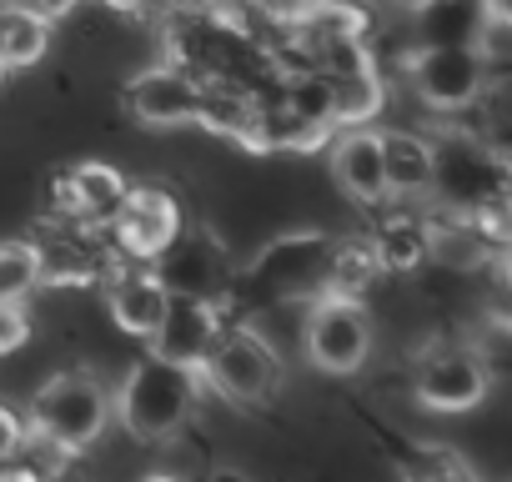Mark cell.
Listing matches in <instances>:
<instances>
[{"label": "cell", "instance_id": "6da1fadb", "mask_svg": "<svg viewBox=\"0 0 512 482\" xmlns=\"http://www.w3.org/2000/svg\"><path fill=\"white\" fill-rule=\"evenodd\" d=\"M196 402H201L196 367H181V362H166V357L146 352L126 372V387L116 397V417H121V427L131 437L166 442L196 417Z\"/></svg>", "mask_w": 512, "mask_h": 482}, {"label": "cell", "instance_id": "7a4b0ae2", "mask_svg": "<svg viewBox=\"0 0 512 482\" xmlns=\"http://www.w3.org/2000/svg\"><path fill=\"white\" fill-rule=\"evenodd\" d=\"M427 191L437 196L442 216H477L507 201V156L472 131H447L432 141V176Z\"/></svg>", "mask_w": 512, "mask_h": 482}, {"label": "cell", "instance_id": "3957f363", "mask_svg": "<svg viewBox=\"0 0 512 482\" xmlns=\"http://www.w3.org/2000/svg\"><path fill=\"white\" fill-rule=\"evenodd\" d=\"M196 377L226 402H262L282 387V357L272 352V342L262 332H251L241 322H231V327L221 322L211 347L196 362Z\"/></svg>", "mask_w": 512, "mask_h": 482}, {"label": "cell", "instance_id": "277c9868", "mask_svg": "<svg viewBox=\"0 0 512 482\" xmlns=\"http://www.w3.org/2000/svg\"><path fill=\"white\" fill-rule=\"evenodd\" d=\"M111 422V397L91 372H56L31 397V432L56 442L66 457L86 452Z\"/></svg>", "mask_w": 512, "mask_h": 482}, {"label": "cell", "instance_id": "5b68a950", "mask_svg": "<svg viewBox=\"0 0 512 482\" xmlns=\"http://www.w3.org/2000/svg\"><path fill=\"white\" fill-rule=\"evenodd\" d=\"M302 352L312 357V367H322L332 377L362 372L372 357V317H367L362 297H327L322 292L307 312Z\"/></svg>", "mask_w": 512, "mask_h": 482}, {"label": "cell", "instance_id": "8992f818", "mask_svg": "<svg viewBox=\"0 0 512 482\" xmlns=\"http://www.w3.org/2000/svg\"><path fill=\"white\" fill-rule=\"evenodd\" d=\"M492 387V367L477 347L447 342V347H427L412 367V397L427 412H472Z\"/></svg>", "mask_w": 512, "mask_h": 482}, {"label": "cell", "instance_id": "52a82bcc", "mask_svg": "<svg viewBox=\"0 0 512 482\" xmlns=\"http://www.w3.org/2000/svg\"><path fill=\"white\" fill-rule=\"evenodd\" d=\"M407 86L437 111H462L492 86V66L477 46H412Z\"/></svg>", "mask_w": 512, "mask_h": 482}, {"label": "cell", "instance_id": "ba28073f", "mask_svg": "<svg viewBox=\"0 0 512 482\" xmlns=\"http://www.w3.org/2000/svg\"><path fill=\"white\" fill-rule=\"evenodd\" d=\"M181 201L166 186H131L116 206V216L106 221V231L116 236V252L126 262H156L176 231H181Z\"/></svg>", "mask_w": 512, "mask_h": 482}, {"label": "cell", "instance_id": "9c48e42d", "mask_svg": "<svg viewBox=\"0 0 512 482\" xmlns=\"http://www.w3.org/2000/svg\"><path fill=\"white\" fill-rule=\"evenodd\" d=\"M201 86L206 76L186 71V66H151L131 81L126 91V106L141 126H156V131H171V126H191L201 116Z\"/></svg>", "mask_w": 512, "mask_h": 482}, {"label": "cell", "instance_id": "30bf717a", "mask_svg": "<svg viewBox=\"0 0 512 482\" xmlns=\"http://www.w3.org/2000/svg\"><path fill=\"white\" fill-rule=\"evenodd\" d=\"M131 191V181L106 166V161H81L71 171H61L51 181V206L61 221H76V226H91V231H106V221L116 216L121 196Z\"/></svg>", "mask_w": 512, "mask_h": 482}, {"label": "cell", "instance_id": "8fae6325", "mask_svg": "<svg viewBox=\"0 0 512 482\" xmlns=\"http://www.w3.org/2000/svg\"><path fill=\"white\" fill-rule=\"evenodd\" d=\"M161 272V282L171 292H186V297H201V302H221L231 292V267H226V252L206 231H176V241L151 262Z\"/></svg>", "mask_w": 512, "mask_h": 482}, {"label": "cell", "instance_id": "7c38bea8", "mask_svg": "<svg viewBox=\"0 0 512 482\" xmlns=\"http://www.w3.org/2000/svg\"><path fill=\"white\" fill-rule=\"evenodd\" d=\"M327 272V236H287L256 257L251 282L267 297H322Z\"/></svg>", "mask_w": 512, "mask_h": 482}, {"label": "cell", "instance_id": "4fadbf2b", "mask_svg": "<svg viewBox=\"0 0 512 482\" xmlns=\"http://www.w3.org/2000/svg\"><path fill=\"white\" fill-rule=\"evenodd\" d=\"M216 327H221L216 302H201V297L171 292V302H166V312H161V322H156V332H151L146 342H151V352H156V357L181 362V367H196V362H201V352L211 347Z\"/></svg>", "mask_w": 512, "mask_h": 482}, {"label": "cell", "instance_id": "5bb4252c", "mask_svg": "<svg viewBox=\"0 0 512 482\" xmlns=\"http://www.w3.org/2000/svg\"><path fill=\"white\" fill-rule=\"evenodd\" d=\"M106 302H111V322L126 337H151L161 312H166V302H171V287L161 282V272L151 262H131L126 272L111 277Z\"/></svg>", "mask_w": 512, "mask_h": 482}, {"label": "cell", "instance_id": "9a60e30c", "mask_svg": "<svg viewBox=\"0 0 512 482\" xmlns=\"http://www.w3.org/2000/svg\"><path fill=\"white\" fill-rule=\"evenodd\" d=\"M332 176L337 186L362 201V206H377L387 196V176H382V131H367V126H342L337 141H332Z\"/></svg>", "mask_w": 512, "mask_h": 482}, {"label": "cell", "instance_id": "2e32d148", "mask_svg": "<svg viewBox=\"0 0 512 482\" xmlns=\"http://www.w3.org/2000/svg\"><path fill=\"white\" fill-rule=\"evenodd\" d=\"M482 16V0H412L417 46H472Z\"/></svg>", "mask_w": 512, "mask_h": 482}, {"label": "cell", "instance_id": "e0dca14e", "mask_svg": "<svg viewBox=\"0 0 512 482\" xmlns=\"http://www.w3.org/2000/svg\"><path fill=\"white\" fill-rule=\"evenodd\" d=\"M382 176H387V196H427L432 141L417 131H382Z\"/></svg>", "mask_w": 512, "mask_h": 482}, {"label": "cell", "instance_id": "ac0fdd59", "mask_svg": "<svg viewBox=\"0 0 512 482\" xmlns=\"http://www.w3.org/2000/svg\"><path fill=\"white\" fill-rule=\"evenodd\" d=\"M427 257L452 267V272H477L487 257H497V247L472 216H442L437 226L427 221Z\"/></svg>", "mask_w": 512, "mask_h": 482}, {"label": "cell", "instance_id": "d6986e66", "mask_svg": "<svg viewBox=\"0 0 512 482\" xmlns=\"http://www.w3.org/2000/svg\"><path fill=\"white\" fill-rule=\"evenodd\" d=\"M377 277H382V262H377L367 236L327 241V272H322V292L327 297H367V287Z\"/></svg>", "mask_w": 512, "mask_h": 482}, {"label": "cell", "instance_id": "ffe728a7", "mask_svg": "<svg viewBox=\"0 0 512 482\" xmlns=\"http://www.w3.org/2000/svg\"><path fill=\"white\" fill-rule=\"evenodd\" d=\"M367 241H372V252H377L382 272H417V267L427 262V221L412 216V211L387 216Z\"/></svg>", "mask_w": 512, "mask_h": 482}, {"label": "cell", "instance_id": "44dd1931", "mask_svg": "<svg viewBox=\"0 0 512 482\" xmlns=\"http://www.w3.org/2000/svg\"><path fill=\"white\" fill-rule=\"evenodd\" d=\"M51 51V21L21 11V6H0V61H6V71H26L36 66L41 56Z\"/></svg>", "mask_w": 512, "mask_h": 482}, {"label": "cell", "instance_id": "7402d4cb", "mask_svg": "<svg viewBox=\"0 0 512 482\" xmlns=\"http://www.w3.org/2000/svg\"><path fill=\"white\" fill-rule=\"evenodd\" d=\"M387 101V86L372 71H352V76H332V126H367Z\"/></svg>", "mask_w": 512, "mask_h": 482}, {"label": "cell", "instance_id": "603a6c76", "mask_svg": "<svg viewBox=\"0 0 512 482\" xmlns=\"http://www.w3.org/2000/svg\"><path fill=\"white\" fill-rule=\"evenodd\" d=\"M41 287L36 241H0V302H26Z\"/></svg>", "mask_w": 512, "mask_h": 482}, {"label": "cell", "instance_id": "cb8c5ba5", "mask_svg": "<svg viewBox=\"0 0 512 482\" xmlns=\"http://www.w3.org/2000/svg\"><path fill=\"white\" fill-rule=\"evenodd\" d=\"M31 337V317L21 302H0V357H11L16 347H26Z\"/></svg>", "mask_w": 512, "mask_h": 482}, {"label": "cell", "instance_id": "d4e9b609", "mask_svg": "<svg viewBox=\"0 0 512 482\" xmlns=\"http://www.w3.org/2000/svg\"><path fill=\"white\" fill-rule=\"evenodd\" d=\"M312 6H317V0H251V11H262L267 21H282V26L302 21Z\"/></svg>", "mask_w": 512, "mask_h": 482}, {"label": "cell", "instance_id": "484cf974", "mask_svg": "<svg viewBox=\"0 0 512 482\" xmlns=\"http://www.w3.org/2000/svg\"><path fill=\"white\" fill-rule=\"evenodd\" d=\"M11 6H21V11H31V16H41V21H61V16H71L81 0H11Z\"/></svg>", "mask_w": 512, "mask_h": 482}, {"label": "cell", "instance_id": "4316f807", "mask_svg": "<svg viewBox=\"0 0 512 482\" xmlns=\"http://www.w3.org/2000/svg\"><path fill=\"white\" fill-rule=\"evenodd\" d=\"M21 437H26V422H21L11 407H0V462L21 447Z\"/></svg>", "mask_w": 512, "mask_h": 482}, {"label": "cell", "instance_id": "83f0119b", "mask_svg": "<svg viewBox=\"0 0 512 482\" xmlns=\"http://www.w3.org/2000/svg\"><path fill=\"white\" fill-rule=\"evenodd\" d=\"M196 6L211 16V21H221V26H231V21H241L246 11H251V0H196Z\"/></svg>", "mask_w": 512, "mask_h": 482}, {"label": "cell", "instance_id": "f1b7e54d", "mask_svg": "<svg viewBox=\"0 0 512 482\" xmlns=\"http://www.w3.org/2000/svg\"><path fill=\"white\" fill-rule=\"evenodd\" d=\"M447 472H462V462H442L437 452H432V457H422L417 467H407V477H447Z\"/></svg>", "mask_w": 512, "mask_h": 482}, {"label": "cell", "instance_id": "f546056e", "mask_svg": "<svg viewBox=\"0 0 512 482\" xmlns=\"http://www.w3.org/2000/svg\"><path fill=\"white\" fill-rule=\"evenodd\" d=\"M101 6H111V11H121V16H141V11L166 6V0H101Z\"/></svg>", "mask_w": 512, "mask_h": 482}, {"label": "cell", "instance_id": "4dcf8cb0", "mask_svg": "<svg viewBox=\"0 0 512 482\" xmlns=\"http://www.w3.org/2000/svg\"><path fill=\"white\" fill-rule=\"evenodd\" d=\"M166 6H176V11H186V6H196V0H166Z\"/></svg>", "mask_w": 512, "mask_h": 482}, {"label": "cell", "instance_id": "1f68e13d", "mask_svg": "<svg viewBox=\"0 0 512 482\" xmlns=\"http://www.w3.org/2000/svg\"><path fill=\"white\" fill-rule=\"evenodd\" d=\"M0 81H6V61H0Z\"/></svg>", "mask_w": 512, "mask_h": 482}, {"label": "cell", "instance_id": "d6a6232c", "mask_svg": "<svg viewBox=\"0 0 512 482\" xmlns=\"http://www.w3.org/2000/svg\"><path fill=\"white\" fill-rule=\"evenodd\" d=\"M0 6H6V0H0Z\"/></svg>", "mask_w": 512, "mask_h": 482}, {"label": "cell", "instance_id": "836d02e7", "mask_svg": "<svg viewBox=\"0 0 512 482\" xmlns=\"http://www.w3.org/2000/svg\"><path fill=\"white\" fill-rule=\"evenodd\" d=\"M407 6H412V0H407Z\"/></svg>", "mask_w": 512, "mask_h": 482}]
</instances>
